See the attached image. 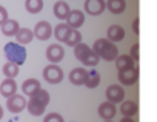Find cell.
I'll use <instances>...</instances> for the list:
<instances>
[{"label": "cell", "instance_id": "cell-1", "mask_svg": "<svg viewBox=\"0 0 157 122\" xmlns=\"http://www.w3.org/2000/svg\"><path fill=\"white\" fill-rule=\"evenodd\" d=\"M48 104H49V93L40 88L31 96L29 102H26V108L33 116H42Z\"/></svg>", "mask_w": 157, "mask_h": 122}, {"label": "cell", "instance_id": "cell-2", "mask_svg": "<svg viewBox=\"0 0 157 122\" xmlns=\"http://www.w3.org/2000/svg\"><path fill=\"white\" fill-rule=\"evenodd\" d=\"M93 51H94L99 57L108 60V62H113V60H116V57L119 56L117 46H116L113 42H109L108 39H97V40L94 42Z\"/></svg>", "mask_w": 157, "mask_h": 122}, {"label": "cell", "instance_id": "cell-3", "mask_svg": "<svg viewBox=\"0 0 157 122\" xmlns=\"http://www.w3.org/2000/svg\"><path fill=\"white\" fill-rule=\"evenodd\" d=\"M5 56L8 59V62H13L16 65H23L25 60H26V49L23 45H19L17 42H10L5 45L3 48Z\"/></svg>", "mask_w": 157, "mask_h": 122}, {"label": "cell", "instance_id": "cell-4", "mask_svg": "<svg viewBox=\"0 0 157 122\" xmlns=\"http://www.w3.org/2000/svg\"><path fill=\"white\" fill-rule=\"evenodd\" d=\"M43 77H45V81L49 82V84H59V82H62V79H63V71H62V68H60L59 65L49 64V65H46L45 70H43Z\"/></svg>", "mask_w": 157, "mask_h": 122}, {"label": "cell", "instance_id": "cell-5", "mask_svg": "<svg viewBox=\"0 0 157 122\" xmlns=\"http://www.w3.org/2000/svg\"><path fill=\"white\" fill-rule=\"evenodd\" d=\"M6 107H8V110L13 111V113H20V111H23V108L26 107V99H25L22 94H17V93H16V94H13V96L8 97Z\"/></svg>", "mask_w": 157, "mask_h": 122}, {"label": "cell", "instance_id": "cell-6", "mask_svg": "<svg viewBox=\"0 0 157 122\" xmlns=\"http://www.w3.org/2000/svg\"><path fill=\"white\" fill-rule=\"evenodd\" d=\"M65 57V49L59 45V43H52L46 48V59L49 60L51 64H59L60 60Z\"/></svg>", "mask_w": 157, "mask_h": 122}, {"label": "cell", "instance_id": "cell-7", "mask_svg": "<svg viewBox=\"0 0 157 122\" xmlns=\"http://www.w3.org/2000/svg\"><path fill=\"white\" fill-rule=\"evenodd\" d=\"M33 34H34V36H36L39 40H48V39L51 37V34H52L51 23H48V22H45V20L39 22V23L34 26Z\"/></svg>", "mask_w": 157, "mask_h": 122}, {"label": "cell", "instance_id": "cell-8", "mask_svg": "<svg viewBox=\"0 0 157 122\" xmlns=\"http://www.w3.org/2000/svg\"><path fill=\"white\" fill-rule=\"evenodd\" d=\"M139 79V70L136 67L125 70V71H119V81L123 85H134Z\"/></svg>", "mask_w": 157, "mask_h": 122}, {"label": "cell", "instance_id": "cell-9", "mask_svg": "<svg viewBox=\"0 0 157 122\" xmlns=\"http://www.w3.org/2000/svg\"><path fill=\"white\" fill-rule=\"evenodd\" d=\"M105 10V0H85V11L91 16H100Z\"/></svg>", "mask_w": 157, "mask_h": 122}, {"label": "cell", "instance_id": "cell-10", "mask_svg": "<svg viewBox=\"0 0 157 122\" xmlns=\"http://www.w3.org/2000/svg\"><path fill=\"white\" fill-rule=\"evenodd\" d=\"M125 97V90L120 85H109L106 90V99L113 104H120Z\"/></svg>", "mask_w": 157, "mask_h": 122}, {"label": "cell", "instance_id": "cell-11", "mask_svg": "<svg viewBox=\"0 0 157 122\" xmlns=\"http://www.w3.org/2000/svg\"><path fill=\"white\" fill-rule=\"evenodd\" d=\"M97 111H99V116H100V117H103L105 120H111V119L116 116L117 108H116V104L106 100V102H102V104L99 105V110H97Z\"/></svg>", "mask_w": 157, "mask_h": 122}, {"label": "cell", "instance_id": "cell-12", "mask_svg": "<svg viewBox=\"0 0 157 122\" xmlns=\"http://www.w3.org/2000/svg\"><path fill=\"white\" fill-rule=\"evenodd\" d=\"M66 20H68L66 25H68L69 28L77 30V28H80V26L85 23V16H83V13H82L80 10H74V11L69 13V16L66 17Z\"/></svg>", "mask_w": 157, "mask_h": 122}, {"label": "cell", "instance_id": "cell-13", "mask_svg": "<svg viewBox=\"0 0 157 122\" xmlns=\"http://www.w3.org/2000/svg\"><path fill=\"white\" fill-rule=\"evenodd\" d=\"M16 93H17V84H16L14 79L6 77L2 84H0V94H2V96L10 97V96H13Z\"/></svg>", "mask_w": 157, "mask_h": 122}, {"label": "cell", "instance_id": "cell-14", "mask_svg": "<svg viewBox=\"0 0 157 122\" xmlns=\"http://www.w3.org/2000/svg\"><path fill=\"white\" fill-rule=\"evenodd\" d=\"M86 74H88V71H86L85 68L77 67V68L71 70V73H69V81H71V84H74V85H83V82H85V79H86Z\"/></svg>", "mask_w": 157, "mask_h": 122}, {"label": "cell", "instance_id": "cell-15", "mask_svg": "<svg viewBox=\"0 0 157 122\" xmlns=\"http://www.w3.org/2000/svg\"><path fill=\"white\" fill-rule=\"evenodd\" d=\"M106 36H108V40L109 42H122L123 39H125V30L120 26V25H111L109 28H108V33H106Z\"/></svg>", "mask_w": 157, "mask_h": 122}, {"label": "cell", "instance_id": "cell-16", "mask_svg": "<svg viewBox=\"0 0 157 122\" xmlns=\"http://www.w3.org/2000/svg\"><path fill=\"white\" fill-rule=\"evenodd\" d=\"M134 67V60L131 56L128 54H120L116 57V68L119 71H125V70H129Z\"/></svg>", "mask_w": 157, "mask_h": 122}, {"label": "cell", "instance_id": "cell-17", "mask_svg": "<svg viewBox=\"0 0 157 122\" xmlns=\"http://www.w3.org/2000/svg\"><path fill=\"white\" fill-rule=\"evenodd\" d=\"M0 26H2V33H3L5 36H8V37H14V36L17 34V31L20 30L19 22L14 20V19H8L5 23H2Z\"/></svg>", "mask_w": 157, "mask_h": 122}, {"label": "cell", "instance_id": "cell-18", "mask_svg": "<svg viewBox=\"0 0 157 122\" xmlns=\"http://www.w3.org/2000/svg\"><path fill=\"white\" fill-rule=\"evenodd\" d=\"M14 37H16L19 45H28V43L33 42L34 34H33V30H29V28H20Z\"/></svg>", "mask_w": 157, "mask_h": 122}, {"label": "cell", "instance_id": "cell-19", "mask_svg": "<svg viewBox=\"0 0 157 122\" xmlns=\"http://www.w3.org/2000/svg\"><path fill=\"white\" fill-rule=\"evenodd\" d=\"M139 111V107L134 100H122V105H120V113L125 116V117H132L136 116Z\"/></svg>", "mask_w": 157, "mask_h": 122}, {"label": "cell", "instance_id": "cell-20", "mask_svg": "<svg viewBox=\"0 0 157 122\" xmlns=\"http://www.w3.org/2000/svg\"><path fill=\"white\" fill-rule=\"evenodd\" d=\"M69 13H71V10H69V6H68L66 2H63V0H59V2H56V5H54V16H56L57 19L66 20V17L69 16Z\"/></svg>", "mask_w": 157, "mask_h": 122}, {"label": "cell", "instance_id": "cell-21", "mask_svg": "<svg viewBox=\"0 0 157 122\" xmlns=\"http://www.w3.org/2000/svg\"><path fill=\"white\" fill-rule=\"evenodd\" d=\"M42 87H40V82L37 81V79H26L25 82H23V85H22V91H23V94L25 96H33L36 91H39Z\"/></svg>", "mask_w": 157, "mask_h": 122}, {"label": "cell", "instance_id": "cell-22", "mask_svg": "<svg viewBox=\"0 0 157 122\" xmlns=\"http://www.w3.org/2000/svg\"><path fill=\"white\" fill-rule=\"evenodd\" d=\"M105 8H108V11L113 14H122L126 8V2L125 0H108L105 2Z\"/></svg>", "mask_w": 157, "mask_h": 122}, {"label": "cell", "instance_id": "cell-23", "mask_svg": "<svg viewBox=\"0 0 157 122\" xmlns=\"http://www.w3.org/2000/svg\"><path fill=\"white\" fill-rule=\"evenodd\" d=\"M63 42H65L66 45H69V46H75L77 43L82 42V34H80V31L71 28V30L68 31V34H66V37H65Z\"/></svg>", "mask_w": 157, "mask_h": 122}, {"label": "cell", "instance_id": "cell-24", "mask_svg": "<svg viewBox=\"0 0 157 122\" xmlns=\"http://www.w3.org/2000/svg\"><path fill=\"white\" fill-rule=\"evenodd\" d=\"M91 51H93V49H91L86 43H82V42L77 43V45L74 46V56H75L77 60H80V62H82V60H83Z\"/></svg>", "mask_w": 157, "mask_h": 122}, {"label": "cell", "instance_id": "cell-25", "mask_svg": "<svg viewBox=\"0 0 157 122\" xmlns=\"http://www.w3.org/2000/svg\"><path fill=\"white\" fill-rule=\"evenodd\" d=\"M99 84H100V74H99L96 70L88 71V74H86V79H85L83 85H85L86 88H96V87H99Z\"/></svg>", "mask_w": 157, "mask_h": 122}, {"label": "cell", "instance_id": "cell-26", "mask_svg": "<svg viewBox=\"0 0 157 122\" xmlns=\"http://www.w3.org/2000/svg\"><path fill=\"white\" fill-rule=\"evenodd\" d=\"M25 8L31 14H39L43 10V0H25Z\"/></svg>", "mask_w": 157, "mask_h": 122}, {"label": "cell", "instance_id": "cell-27", "mask_svg": "<svg viewBox=\"0 0 157 122\" xmlns=\"http://www.w3.org/2000/svg\"><path fill=\"white\" fill-rule=\"evenodd\" d=\"M69 30H71V28H69L66 23H59V25L54 28V37H56L59 42H63Z\"/></svg>", "mask_w": 157, "mask_h": 122}, {"label": "cell", "instance_id": "cell-28", "mask_svg": "<svg viewBox=\"0 0 157 122\" xmlns=\"http://www.w3.org/2000/svg\"><path fill=\"white\" fill-rule=\"evenodd\" d=\"M2 70H3L5 77H10V79H14V77L19 74V65H16V64H13V62H6Z\"/></svg>", "mask_w": 157, "mask_h": 122}, {"label": "cell", "instance_id": "cell-29", "mask_svg": "<svg viewBox=\"0 0 157 122\" xmlns=\"http://www.w3.org/2000/svg\"><path fill=\"white\" fill-rule=\"evenodd\" d=\"M99 62H100V57H99L94 51H91V53L82 60V64H83V65H88V67H96Z\"/></svg>", "mask_w": 157, "mask_h": 122}, {"label": "cell", "instance_id": "cell-30", "mask_svg": "<svg viewBox=\"0 0 157 122\" xmlns=\"http://www.w3.org/2000/svg\"><path fill=\"white\" fill-rule=\"evenodd\" d=\"M43 122H65V120H63V117L59 113H49V114L45 116Z\"/></svg>", "mask_w": 157, "mask_h": 122}, {"label": "cell", "instance_id": "cell-31", "mask_svg": "<svg viewBox=\"0 0 157 122\" xmlns=\"http://www.w3.org/2000/svg\"><path fill=\"white\" fill-rule=\"evenodd\" d=\"M131 57H132L134 62H137V60H139V43H134L131 46Z\"/></svg>", "mask_w": 157, "mask_h": 122}, {"label": "cell", "instance_id": "cell-32", "mask_svg": "<svg viewBox=\"0 0 157 122\" xmlns=\"http://www.w3.org/2000/svg\"><path fill=\"white\" fill-rule=\"evenodd\" d=\"M8 19H10V17H8V11H6V10L2 6V5H0V25L5 23Z\"/></svg>", "mask_w": 157, "mask_h": 122}, {"label": "cell", "instance_id": "cell-33", "mask_svg": "<svg viewBox=\"0 0 157 122\" xmlns=\"http://www.w3.org/2000/svg\"><path fill=\"white\" fill-rule=\"evenodd\" d=\"M132 31H134L136 34H139V17H136L134 22H132Z\"/></svg>", "mask_w": 157, "mask_h": 122}, {"label": "cell", "instance_id": "cell-34", "mask_svg": "<svg viewBox=\"0 0 157 122\" xmlns=\"http://www.w3.org/2000/svg\"><path fill=\"white\" fill-rule=\"evenodd\" d=\"M120 122H136V120H134L132 117H123V119H122Z\"/></svg>", "mask_w": 157, "mask_h": 122}, {"label": "cell", "instance_id": "cell-35", "mask_svg": "<svg viewBox=\"0 0 157 122\" xmlns=\"http://www.w3.org/2000/svg\"><path fill=\"white\" fill-rule=\"evenodd\" d=\"M3 117V108H2V105H0V119Z\"/></svg>", "mask_w": 157, "mask_h": 122}, {"label": "cell", "instance_id": "cell-36", "mask_svg": "<svg viewBox=\"0 0 157 122\" xmlns=\"http://www.w3.org/2000/svg\"><path fill=\"white\" fill-rule=\"evenodd\" d=\"M105 122H111V120H105Z\"/></svg>", "mask_w": 157, "mask_h": 122}]
</instances>
